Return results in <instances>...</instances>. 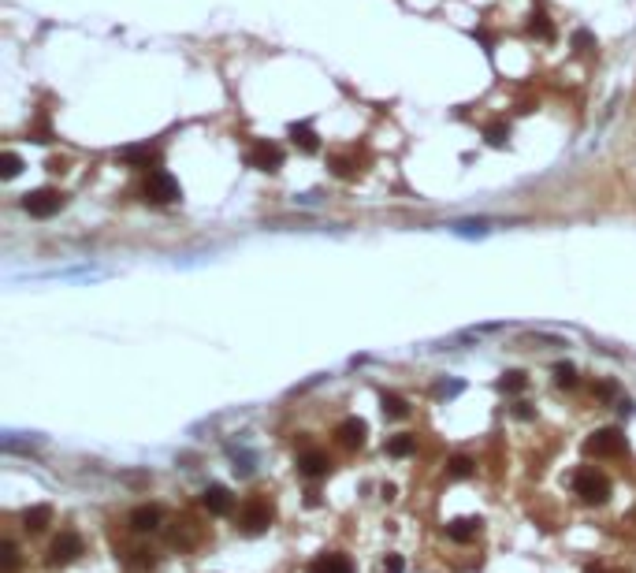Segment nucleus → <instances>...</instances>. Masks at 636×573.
I'll use <instances>...</instances> for the list:
<instances>
[{
	"instance_id": "obj_12",
	"label": "nucleus",
	"mask_w": 636,
	"mask_h": 573,
	"mask_svg": "<svg viewBox=\"0 0 636 573\" xmlns=\"http://www.w3.org/2000/svg\"><path fill=\"white\" fill-rule=\"evenodd\" d=\"M53 525V506H26L23 510V529L26 532H41V529H48Z\"/></svg>"
},
{
	"instance_id": "obj_2",
	"label": "nucleus",
	"mask_w": 636,
	"mask_h": 573,
	"mask_svg": "<svg viewBox=\"0 0 636 573\" xmlns=\"http://www.w3.org/2000/svg\"><path fill=\"white\" fill-rule=\"evenodd\" d=\"M625 451V436L618 429H599L584 439V454H595V458H607V454H622Z\"/></svg>"
},
{
	"instance_id": "obj_25",
	"label": "nucleus",
	"mask_w": 636,
	"mask_h": 573,
	"mask_svg": "<svg viewBox=\"0 0 636 573\" xmlns=\"http://www.w3.org/2000/svg\"><path fill=\"white\" fill-rule=\"evenodd\" d=\"M629 517H632V521H636V510H632V514H629Z\"/></svg>"
},
{
	"instance_id": "obj_21",
	"label": "nucleus",
	"mask_w": 636,
	"mask_h": 573,
	"mask_svg": "<svg viewBox=\"0 0 636 573\" xmlns=\"http://www.w3.org/2000/svg\"><path fill=\"white\" fill-rule=\"evenodd\" d=\"M0 164H4V172H0L4 179H15V175H19V157H15V153H4V157H0Z\"/></svg>"
},
{
	"instance_id": "obj_18",
	"label": "nucleus",
	"mask_w": 636,
	"mask_h": 573,
	"mask_svg": "<svg viewBox=\"0 0 636 573\" xmlns=\"http://www.w3.org/2000/svg\"><path fill=\"white\" fill-rule=\"evenodd\" d=\"M380 402H383V414H387V417H406V414H410L406 399H398V395H383Z\"/></svg>"
},
{
	"instance_id": "obj_16",
	"label": "nucleus",
	"mask_w": 636,
	"mask_h": 573,
	"mask_svg": "<svg viewBox=\"0 0 636 573\" xmlns=\"http://www.w3.org/2000/svg\"><path fill=\"white\" fill-rule=\"evenodd\" d=\"M472 458H465V454H454L450 462H447V477H454V480H465V477H472Z\"/></svg>"
},
{
	"instance_id": "obj_1",
	"label": "nucleus",
	"mask_w": 636,
	"mask_h": 573,
	"mask_svg": "<svg viewBox=\"0 0 636 573\" xmlns=\"http://www.w3.org/2000/svg\"><path fill=\"white\" fill-rule=\"evenodd\" d=\"M573 491L581 495V503L603 506L610 499V480H607V473H599L595 466H584V469L573 473Z\"/></svg>"
},
{
	"instance_id": "obj_20",
	"label": "nucleus",
	"mask_w": 636,
	"mask_h": 573,
	"mask_svg": "<svg viewBox=\"0 0 636 573\" xmlns=\"http://www.w3.org/2000/svg\"><path fill=\"white\" fill-rule=\"evenodd\" d=\"M295 145H302V149H305V153H313V149H317V138H313V135H309V130H305V127H302V130L295 127Z\"/></svg>"
},
{
	"instance_id": "obj_17",
	"label": "nucleus",
	"mask_w": 636,
	"mask_h": 573,
	"mask_svg": "<svg viewBox=\"0 0 636 573\" xmlns=\"http://www.w3.org/2000/svg\"><path fill=\"white\" fill-rule=\"evenodd\" d=\"M499 387H502V391H510V395H517V391H525V387H529V376H525V372H507V376L499 380Z\"/></svg>"
},
{
	"instance_id": "obj_22",
	"label": "nucleus",
	"mask_w": 636,
	"mask_h": 573,
	"mask_svg": "<svg viewBox=\"0 0 636 573\" xmlns=\"http://www.w3.org/2000/svg\"><path fill=\"white\" fill-rule=\"evenodd\" d=\"M15 562H19V551H15L11 540H4V573H11V569H15Z\"/></svg>"
},
{
	"instance_id": "obj_5",
	"label": "nucleus",
	"mask_w": 636,
	"mask_h": 573,
	"mask_svg": "<svg viewBox=\"0 0 636 573\" xmlns=\"http://www.w3.org/2000/svg\"><path fill=\"white\" fill-rule=\"evenodd\" d=\"M175 198H179L175 179H171V175H164V172H153V175H149V183H145V201L164 205V201H175Z\"/></svg>"
},
{
	"instance_id": "obj_9",
	"label": "nucleus",
	"mask_w": 636,
	"mask_h": 573,
	"mask_svg": "<svg viewBox=\"0 0 636 573\" xmlns=\"http://www.w3.org/2000/svg\"><path fill=\"white\" fill-rule=\"evenodd\" d=\"M201 506L208 514H231V491H227L223 484H208L205 491H201Z\"/></svg>"
},
{
	"instance_id": "obj_7",
	"label": "nucleus",
	"mask_w": 636,
	"mask_h": 573,
	"mask_svg": "<svg viewBox=\"0 0 636 573\" xmlns=\"http://www.w3.org/2000/svg\"><path fill=\"white\" fill-rule=\"evenodd\" d=\"M253 168H260V172H275L283 164V153H280V145H268V142H257L253 149H250V157H246Z\"/></svg>"
},
{
	"instance_id": "obj_15",
	"label": "nucleus",
	"mask_w": 636,
	"mask_h": 573,
	"mask_svg": "<svg viewBox=\"0 0 636 573\" xmlns=\"http://www.w3.org/2000/svg\"><path fill=\"white\" fill-rule=\"evenodd\" d=\"M413 451H417V439H413L410 432H398V436L387 439V454H391V458H410Z\"/></svg>"
},
{
	"instance_id": "obj_8",
	"label": "nucleus",
	"mask_w": 636,
	"mask_h": 573,
	"mask_svg": "<svg viewBox=\"0 0 636 573\" xmlns=\"http://www.w3.org/2000/svg\"><path fill=\"white\" fill-rule=\"evenodd\" d=\"M335 436H339V443H342V447H361V443H365V436H369V424H365L361 417H346V421H339Z\"/></svg>"
},
{
	"instance_id": "obj_10",
	"label": "nucleus",
	"mask_w": 636,
	"mask_h": 573,
	"mask_svg": "<svg viewBox=\"0 0 636 573\" xmlns=\"http://www.w3.org/2000/svg\"><path fill=\"white\" fill-rule=\"evenodd\" d=\"M328 469H332V462H328V454L324 451H302L298 454V473L302 477H328Z\"/></svg>"
},
{
	"instance_id": "obj_13",
	"label": "nucleus",
	"mask_w": 636,
	"mask_h": 573,
	"mask_svg": "<svg viewBox=\"0 0 636 573\" xmlns=\"http://www.w3.org/2000/svg\"><path fill=\"white\" fill-rule=\"evenodd\" d=\"M309 573H354V566L346 554H320L309 562Z\"/></svg>"
},
{
	"instance_id": "obj_24",
	"label": "nucleus",
	"mask_w": 636,
	"mask_h": 573,
	"mask_svg": "<svg viewBox=\"0 0 636 573\" xmlns=\"http://www.w3.org/2000/svg\"><path fill=\"white\" fill-rule=\"evenodd\" d=\"M514 414H517V417H521V421H529V417H532V409H529V406H525V402H521V406H517V409H514Z\"/></svg>"
},
{
	"instance_id": "obj_23",
	"label": "nucleus",
	"mask_w": 636,
	"mask_h": 573,
	"mask_svg": "<svg viewBox=\"0 0 636 573\" xmlns=\"http://www.w3.org/2000/svg\"><path fill=\"white\" fill-rule=\"evenodd\" d=\"M138 554V566H153L157 559H153V551H134Z\"/></svg>"
},
{
	"instance_id": "obj_6",
	"label": "nucleus",
	"mask_w": 636,
	"mask_h": 573,
	"mask_svg": "<svg viewBox=\"0 0 636 573\" xmlns=\"http://www.w3.org/2000/svg\"><path fill=\"white\" fill-rule=\"evenodd\" d=\"M60 205H63V198H60L56 190L26 194V201H23V209L30 212V216H53V212H60Z\"/></svg>"
},
{
	"instance_id": "obj_19",
	"label": "nucleus",
	"mask_w": 636,
	"mask_h": 573,
	"mask_svg": "<svg viewBox=\"0 0 636 573\" xmlns=\"http://www.w3.org/2000/svg\"><path fill=\"white\" fill-rule=\"evenodd\" d=\"M554 384H558V387H573L577 384V369L573 365H554Z\"/></svg>"
},
{
	"instance_id": "obj_4",
	"label": "nucleus",
	"mask_w": 636,
	"mask_h": 573,
	"mask_svg": "<svg viewBox=\"0 0 636 573\" xmlns=\"http://www.w3.org/2000/svg\"><path fill=\"white\" fill-rule=\"evenodd\" d=\"M272 525V510L265 503H250V506H242V514H238V529L246 532V536H260Z\"/></svg>"
},
{
	"instance_id": "obj_3",
	"label": "nucleus",
	"mask_w": 636,
	"mask_h": 573,
	"mask_svg": "<svg viewBox=\"0 0 636 573\" xmlns=\"http://www.w3.org/2000/svg\"><path fill=\"white\" fill-rule=\"evenodd\" d=\"M78 554H83V536H78V532H60L53 540V547H48V562H53V566H68V562L78 559Z\"/></svg>"
},
{
	"instance_id": "obj_11",
	"label": "nucleus",
	"mask_w": 636,
	"mask_h": 573,
	"mask_svg": "<svg viewBox=\"0 0 636 573\" xmlns=\"http://www.w3.org/2000/svg\"><path fill=\"white\" fill-rule=\"evenodd\" d=\"M130 529H138V532H157L160 529V506H134L130 510Z\"/></svg>"
},
{
	"instance_id": "obj_14",
	"label": "nucleus",
	"mask_w": 636,
	"mask_h": 573,
	"mask_svg": "<svg viewBox=\"0 0 636 573\" xmlns=\"http://www.w3.org/2000/svg\"><path fill=\"white\" fill-rule=\"evenodd\" d=\"M480 525H484L480 517H458V521H450V525H447V536H450V540H462V544H465V540H472V536L480 532Z\"/></svg>"
}]
</instances>
